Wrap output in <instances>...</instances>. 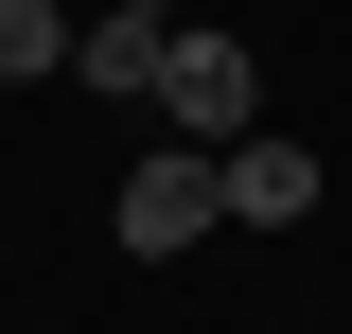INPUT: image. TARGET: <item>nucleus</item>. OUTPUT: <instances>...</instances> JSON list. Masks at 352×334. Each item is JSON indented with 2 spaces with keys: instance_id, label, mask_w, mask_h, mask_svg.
Wrapping results in <instances>:
<instances>
[{
  "instance_id": "1",
  "label": "nucleus",
  "mask_w": 352,
  "mask_h": 334,
  "mask_svg": "<svg viewBox=\"0 0 352 334\" xmlns=\"http://www.w3.org/2000/svg\"><path fill=\"white\" fill-rule=\"evenodd\" d=\"M141 106H159L176 141H247V124H264V71H247V36H159Z\"/></svg>"
},
{
  "instance_id": "2",
  "label": "nucleus",
  "mask_w": 352,
  "mask_h": 334,
  "mask_svg": "<svg viewBox=\"0 0 352 334\" xmlns=\"http://www.w3.org/2000/svg\"><path fill=\"white\" fill-rule=\"evenodd\" d=\"M106 229H124V264H176V247H212L229 211H212V141H159V159L106 194Z\"/></svg>"
},
{
  "instance_id": "3",
  "label": "nucleus",
  "mask_w": 352,
  "mask_h": 334,
  "mask_svg": "<svg viewBox=\"0 0 352 334\" xmlns=\"http://www.w3.org/2000/svg\"><path fill=\"white\" fill-rule=\"evenodd\" d=\"M212 211H229V229H317V159H300V141H212Z\"/></svg>"
},
{
  "instance_id": "4",
  "label": "nucleus",
  "mask_w": 352,
  "mask_h": 334,
  "mask_svg": "<svg viewBox=\"0 0 352 334\" xmlns=\"http://www.w3.org/2000/svg\"><path fill=\"white\" fill-rule=\"evenodd\" d=\"M36 71H71V18L53 0H0V88H36Z\"/></svg>"
}]
</instances>
